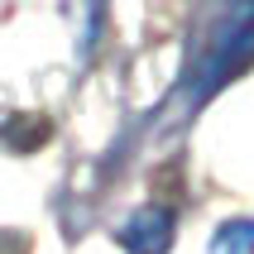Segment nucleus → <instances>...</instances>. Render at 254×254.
Masks as SVG:
<instances>
[{
    "mask_svg": "<svg viewBox=\"0 0 254 254\" xmlns=\"http://www.w3.org/2000/svg\"><path fill=\"white\" fill-rule=\"evenodd\" d=\"M250 39H254V0H230L221 10V19H216V29H211V63L201 67V77L221 82V72L240 58V48Z\"/></svg>",
    "mask_w": 254,
    "mask_h": 254,
    "instance_id": "f257e3e1",
    "label": "nucleus"
},
{
    "mask_svg": "<svg viewBox=\"0 0 254 254\" xmlns=\"http://www.w3.org/2000/svg\"><path fill=\"white\" fill-rule=\"evenodd\" d=\"M168 240H173V216L168 211H139L120 230V245H125L129 254H163Z\"/></svg>",
    "mask_w": 254,
    "mask_h": 254,
    "instance_id": "f03ea898",
    "label": "nucleus"
},
{
    "mask_svg": "<svg viewBox=\"0 0 254 254\" xmlns=\"http://www.w3.org/2000/svg\"><path fill=\"white\" fill-rule=\"evenodd\" d=\"M211 254H254V221H226L211 235Z\"/></svg>",
    "mask_w": 254,
    "mask_h": 254,
    "instance_id": "7ed1b4c3",
    "label": "nucleus"
}]
</instances>
